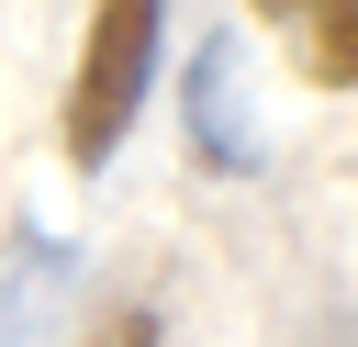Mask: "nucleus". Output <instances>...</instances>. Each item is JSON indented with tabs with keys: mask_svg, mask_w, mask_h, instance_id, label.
<instances>
[{
	"mask_svg": "<svg viewBox=\"0 0 358 347\" xmlns=\"http://www.w3.org/2000/svg\"><path fill=\"white\" fill-rule=\"evenodd\" d=\"M157 11L168 0H90V34H78V78H67V157L101 168L134 112H145V78H157Z\"/></svg>",
	"mask_w": 358,
	"mask_h": 347,
	"instance_id": "nucleus-1",
	"label": "nucleus"
},
{
	"mask_svg": "<svg viewBox=\"0 0 358 347\" xmlns=\"http://www.w3.org/2000/svg\"><path fill=\"white\" fill-rule=\"evenodd\" d=\"M313 90H358V0H246Z\"/></svg>",
	"mask_w": 358,
	"mask_h": 347,
	"instance_id": "nucleus-2",
	"label": "nucleus"
},
{
	"mask_svg": "<svg viewBox=\"0 0 358 347\" xmlns=\"http://www.w3.org/2000/svg\"><path fill=\"white\" fill-rule=\"evenodd\" d=\"M190 134H201V157H224V168L257 157V146H246V112H235V45H201V67H190Z\"/></svg>",
	"mask_w": 358,
	"mask_h": 347,
	"instance_id": "nucleus-3",
	"label": "nucleus"
}]
</instances>
